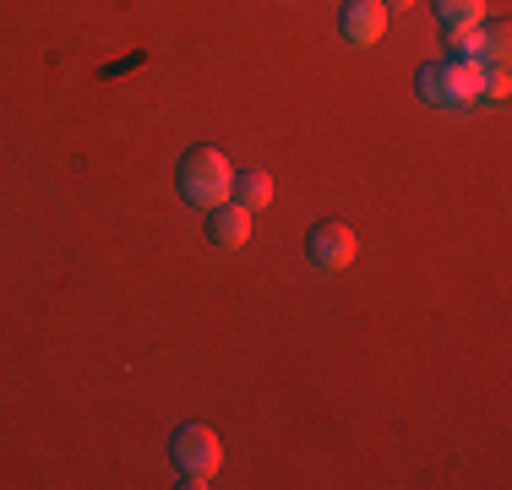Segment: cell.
Wrapping results in <instances>:
<instances>
[{
    "label": "cell",
    "mask_w": 512,
    "mask_h": 490,
    "mask_svg": "<svg viewBox=\"0 0 512 490\" xmlns=\"http://www.w3.org/2000/svg\"><path fill=\"white\" fill-rule=\"evenodd\" d=\"M338 33H344L355 49L382 44V33H387V6H382V0H344V11H338Z\"/></svg>",
    "instance_id": "5b68a950"
},
{
    "label": "cell",
    "mask_w": 512,
    "mask_h": 490,
    "mask_svg": "<svg viewBox=\"0 0 512 490\" xmlns=\"http://www.w3.org/2000/svg\"><path fill=\"white\" fill-rule=\"evenodd\" d=\"M169 452H175V469L191 490L207 485L218 469H224V441H218L213 425H180L175 441H169Z\"/></svg>",
    "instance_id": "3957f363"
},
{
    "label": "cell",
    "mask_w": 512,
    "mask_h": 490,
    "mask_svg": "<svg viewBox=\"0 0 512 490\" xmlns=\"http://www.w3.org/2000/svg\"><path fill=\"white\" fill-rule=\"evenodd\" d=\"M235 202L251 207V213L273 207V175L267 169H235Z\"/></svg>",
    "instance_id": "52a82bcc"
},
{
    "label": "cell",
    "mask_w": 512,
    "mask_h": 490,
    "mask_svg": "<svg viewBox=\"0 0 512 490\" xmlns=\"http://www.w3.org/2000/svg\"><path fill=\"white\" fill-rule=\"evenodd\" d=\"M480 28H485V22H480ZM480 28H447L453 60H474V66H480Z\"/></svg>",
    "instance_id": "9c48e42d"
},
{
    "label": "cell",
    "mask_w": 512,
    "mask_h": 490,
    "mask_svg": "<svg viewBox=\"0 0 512 490\" xmlns=\"http://www.w3.org/2000/svg\"><path fill=\"white\" fill-rule=\"evenodd\" d=\"M442 28H480L485 22V0H436Z\"/></svg>",
    "instance_id": "ba28073f"
},
{
    "label": "cell",
    "mask_w": 512,
    "mask_h": 490,
    "mask_svg": "<svg viewBox=\"0 0 512 490\" xmlns=\"http://www.w3.org/2000/svg\"><path fill=\"white\" fill-rule=\"evenodd\" d=\"M251 207H240V202H224V207H213V218H207V240L218 245V251H240V245L251 240Z\"/></svg>",
    "instance_id": "8992f818"
},
{
    "label": "cell",
    "mask_w": 512,
    "mask_h": 490,
    "mask_svg": "<svg viewBox=\"0 0 512 490\" xmlns=\"http://www.w3.org/2000/svg\"><path fill=\"white\" fill-rule=\"evenodd\" d=\"M480 77L485 71L474 60H431V66L414 71V93L442 115H458V109L480 104Z\"/></svg>",
    "instance_id": "6da1fadb"
},
{
    "label": "cell",
    "mask_w": 512,
    "mask_h": 490,
    "mask_svg": "<svg viewBox=\"0 0 512 490\" xmlns=\"http://www.w3.org/2000/svg\"><path fill=\"white\" fill-rule=\"evenodd\" d=\"M387 11H409V6H420V0H382Z\"/></svg>",
    "instance_id": "30bf717a"
},
{
    "label": "cell",
    "mask_w": 512,
    "mask_h": 490,
    "mask_svg": "<svg viewBox=\"0 0 512 490\" xmlns=\"http://www.w3.org/2000/svg\"><path fill=\"white\" fill-rule=\"evenodd\" d=\"M175 180H180V196H186L191 207H202V213L235 202V164H229L218 147H191V153L180 158Z\"/></svg>",
    "instance_id": "7a4b0ae2"
},
{
    "label": "cell",
    "mask_w": 512,
    "mask_h": 490,
    "mask_svg": "<svg viewBox=\"0 0 512 490\" xmlns=\"http://www.w3.org/2000/svg\"><path fill=\"white\" fill-rule=\"evenodd\" d=\"M306 256L316 273H344V267H355L360 256V235L349 224H338V218H322V224L306 235Z\"/></svg>",
    "instance_id": "277c9868"
}]
</instances>
